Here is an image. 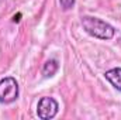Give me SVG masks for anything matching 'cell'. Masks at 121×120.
<instances>
[{
    "mask_svg": "<svg viewBox=\"0 0 121 120\" xmlns=\"http://www.w3.org/2000/svg\"><path fill=\"white\" fill-rule=\"evenodd\" d=\"M82 27L89 35L99 38V40H104V41H108L116 35V28L111 24H108L107 21L99 17H93V16L82 17Z\"/></svg>",
    "mask_w": 121,
    "mask_h": 120,
    "instance_id": "cell-1",
    "label": "cell"
},
{
    "mask_svg": "<svg viewBox=\"0 0 121 120\" xmlns=\"http://www.w3.org/2000/svg\"><path fill=\"white\" fill-rule=\"evenodd\" d=\"M20 95V86L16 78L6 76L0 79V103L10 105L18 99Z\"/></svg>",
    "mask_w": 121,
    "mask_h": 120,
    "instance_id": "cell-2",
    "label": "cell"
},
{
    "mask_svg": "<svg viewBox=\"0 0 121 120\" xmlns=\"http://www.w3.org/2000/svg\"><path fill=\"white\" fill-rule=\"evenodd\" d=\"M59 112V103L51 97V96H44L38 100L37 105V116L42 120H51L54 119Z\"/></svg>",
    "mask_w": 121,
    "mask_h": 120,
    "instance_id": "cell-3",
    "label": "cell"
},
{
    "mask_svg": "<svg viewBox=\"0 0 121 120\" xmlns=\"http://www.w3.org/2000/svg\"><path fill=\"white\" fill-rule=\"evenodd\" d=\"M104 78L111 83L114 89L121 92V68H111L104 72Z\"/></svg>",
    "mask_w": 121,
    "mask_h": 120,
    "instance_id": "cell-4",
    "label": "cell"
},
{
    "mask_svg": "<svg viewBox=\"0 0 121 120\" xmlns=\"http://www.w3.org/2000/svg\"><path fill=\"white\" fill-rule=\"evenodd\" d=\"M58 69H59L58 61L54 60V58H51V60H48L44 64V66H42V75H44L45 78H52V76L58 72Z\"/></svg>",
    "mask_w": 121,
    "mask_h": 120,
    "instance_id": "cell-5",
    "label": "cell"
},
{
    "mask_svg": "<svg viewBox=\"0 0 121 120\" xmlns=\"http://www.w3.org/2000/svg\"><path fill=\"white\" fill-rule=\"evenodd\" d=\"M59 4L62 7V10H70L75 6V0H59Z\"/></svg>",
    "mask_w": 121,
    "mask_h": 120,
    "instance_id": "cell-6",
    "label": "cell"
}]
</instances>
